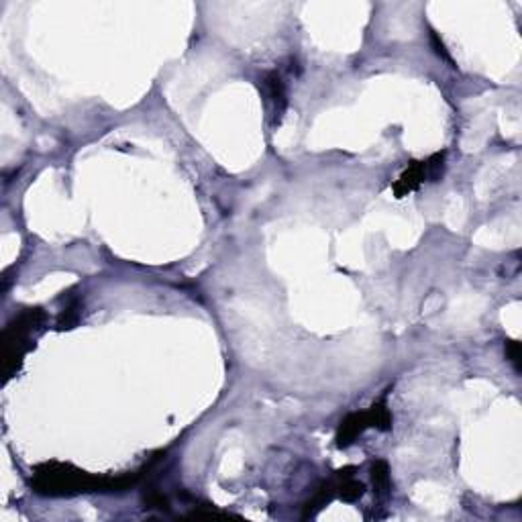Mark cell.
I'll list each match as a JSON object with an SVG mask.
<instances>
[{
  "label": "cell",
  "mask_w": 522,
  "mask_h": 522,
  "mask_svg": "<svg viewBox=\"0 0 522 522\" xmlns=\"http://www.w3.org/2000/svg\"><path fill=\"white\" fill-rule=\"evenodd\" d=\"M431 41H432V47H434V51H437V55H441L447 64H451L453 66V60H451V55L447 53V49H445V46H443V41L439 39V35L432 31L431 33Z\"/></svg>",
  "instance_id": "cell-12"
},
{
  "label": "cell",
  "mask_w": 522,
  "mask_h": 522,
  "mask_svg": "<svg viewBox=\"0 0 522 522\" xmlns=\"http://www.w3.org/2000/svg\"><path fill=\"white\" fill-rule=\"evenodd\" d=\"M337 496V483H335V479H331V481H327V483H322L320 488H318V492L315 494V498L310 500L308 504H306V508H304V514H302V518H308V516H315L317 512H320L327 504H331L333 498Z\"/></svg>",
  "instance_id": "cell-6"
},
{
  "label": "cell",
  "mask_w": 522,
  "mask_h": 522,
  "mask_svg": "<svg viewBox=\"0 0 522 522\" xmlns=\"http://www.w3.org/2000/svg\"><path fill=\"white\" fill-rule=\"evenodd\" d=\"M78 304H71V306H68L64 312H62V317H60V320H57V327L64 331V329H71L74 324H76V320H78Z\"/></svg>",
  "instance_id": "cell-10"
},
{
  "label": "cell",
  "mask_w": 522,
  "mask_h": 522,
  "mask_svg": "<svg viewBox=\"0 0 522 522\" xmlns=\"http://www.w3.org/2000/svg\"><path fill=\"white\" fill-rule=\"evenodd\" d=\"M371 423H369V414L367 410L365 412H353L349 414L343 423H341L339 431H337V445L341 449L343 447H349L365 429H369Z\"/></svg>",
  "instance_id": "cell-5"
},
{
  "label": "cell",
  "mask_w": 522,
  "mask_h": 522,
  "mask_svg": "<svg viewBox=\"0 0 522 522\" xmlns=\"http://www.w3.org/2000/svg\"><path fill=\"white\" fill-rule=\"evenodd\" d=\"M263 88H266L268 102H270V107H272L273 123H280L282 114L286 111V104H288V98H286V84H284L282 76H280L277 71H270V74L263 78Z\"/></svg>",
  "instance_id": "cell-4"
},
{
  "label": "cell",
  "mask_w": 522,
  "mask_h": 522,
  "mask_svg": "<svg viewBox=\"0 0 522 522\" xmlns=\"http://www.w3.org/2000/svg\"><path fill=\"white\" fill-rule=\"evenodd\" d=\"M143 502H145L147 508H161V510H167V508H170L167 498H165L161 492H158V490H149V492L145 494Z\"/></svg>",
  "instance_id": "cell-9"
},
{
  "label": "cell",
  "mask_w": 522,
  "mask_h": 522,
  "mask_svg": "<svg viewBox=\"0 0 522 522\" xmlns=\"http://www.w3.org/2000/svg\"><path fill=\"white\" fill-rule=\"evenodd\" d=\"M371 481H373V488H376V496L378 498H387L390 496V469H387L386 461L378 459L373 461L371 465Z\"/></svg>",
  "instance_id": "cell-7"
},
{
  "label": "cell",
  "mask_w": 522,
  "mask_h": 522,
  "mask_svg": "<svg viewBox=\"0 0 522 522\" xmlns=\"http://www.w3.org/2000/svg\"><path fill=\"white\" fill-rule=\"evenodd\" d=\"M506 357L516 371H521V345L516 341H506Z\"/></svg>",
  "instance_id": "cell-11"
},
{
  "label": "cell",
  "mask_w": 522,
  "mask_h": 522,
  "mask_svg": "<svg viewBox=\"0 0 522 522\" xmlns=\"http://www.w3.org/2000/svg\"><path fill=\"white\" fill-rule=\"evenodd\" d=\"M33 490L41 496H78L90 492H114V477L90 476L69 463H43L33 472Z\"/></svg>",
  "instance_id": "cell-1"
},
{
  "label": "cell",
  "mask_w": 522,
  "mask_h": 522,
  "mask_svg": "<svg viewBox=\"0 0 522 522\" xmlns=\"http://www.w3.org/2000/svg\"><path fill=\"white\" fill-rule=\"evenodd\" d=\"M367 414H369V423H371L373 429H378V431H390L392 429V414L387 410L386 402H376L371 408L367 410Z\"/></svg>",
  "instance_id": "cell-8"
},
{
  "label": "cell",
  "mask_w": 522,
  "mask_h": 522,
  "mask_svg": "<svg viewBox=\"0 0 522 522\" xmlns=\"http://www.w3.org/2000/svg\"><path fill=\"white\" fill-rule=\"evenodd\" d=\"M443 172H445V153L443 151L431 156L427 161H412L402 172L398 182L394 184V194L398 198H402L410 192H414L416 188H420V184L441 180Z\"/></svg>",
  "instance_id": "cell-3"
},
{
  "label": "cell",
  "mask_w": 522,
  "mask_h": 522,
  "mask_svg": "<svg viewBox=\"0 0 522 522\" xmlns=\"http://www.w3.org/2000/svg\"><path fill=\"white\" fill-rule=\"evenodd\" d=\"M46 312L41 308H31L25 310L19 318H15L6 329H4V353H6V376H13L15 369L23 362L25 353L31 349V335L43 324Z\"/></svg>",
  "instance_id": "cell-2"
}]
</instances>
